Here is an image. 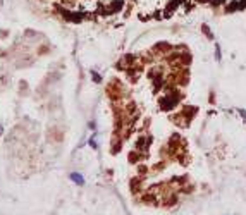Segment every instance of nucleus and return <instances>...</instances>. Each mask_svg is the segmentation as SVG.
Returning a JSON list of instances; mask_svg holds the SVG:
<instances>
[{"mask_svg":"<svg viewBox=\"0 0 246 215\" xmlns=\"http://www.w3.org/2000/svg\"><path fill=\"white\" fill-rule=\"evenodd\" d=\"M71 181H74V183H76V184H79V186L84 184L83 176H81V174H78V172H71Z\"/></svg>","mask_w":246,"mask_h":215,"instance_id":"nucleus-3","label":"nucleus"},{"mask_svg":"<svg viewBox=\"0 0 246 215\" xmlns=\"http://www.w3.org/2000/svg\"><path fill=\"white\" fill-rule=\"evenodd\" d=\"M91 76H93V81H95V83H102V78H100V74H97L95 71H91Z\"/></svg>","mask_w":246,"mask_h":215,"instance_id":"nucleus-6","label":"nucleus"},{"mask_svg":"<svg viewBox=\"0 0 246 215\" xmlns=\"http://www.w3.org/2000/svg\"><path fill=\"white\" fill-rule=\"evenodd\" d=\"M89 146H91V148H97V143H95V139H89Z\"/></svg>","mask_w":246,"mask_h":215,"instance_id":"nucleus-11","label":"nucleus"},{"mask_svg":"<svg viewBox=\"0 0 246 215\" xmlns=\"http://www.w3.org/2000/svg\"><path fill=\"white\" fill-rule=\"evenodd\" d=\"M174 105H176V98H172V97L162 98V108L164 110H169V108H172Z\"/></svg>","mask_w":246,"mask_h":215,"instance_id":"nucleus-1","label":"nucleus"},{"mask_svg":"<svg viewBox=\"0 0 246 215\" xmlns=\"http://www.w3.org/2000/svg\"><path fill=\"white\" fill-rule=\"evenodd\" d=\"M48 134H53V138H55V141H60V139L64 138V134L60 133L59 129H52V131H50Z\"/></svg>","mask_w":246,"mask_h":215,"instance_id":"nucleus-5","label":"nucleus"},{"mask_svg":"<svg viewBox=\"0 0 246 215\" xmlns=\"http://www.w3.org/2000/svg\"><path fill=\"white\" fill-rule=\"evenodd\" d=\"M2 133H4V127L0 126V136H2Z\"/></svg>","mask_w":246,"mask_h":215,"instance_id":"nucleus-12","label":"nucleus"},{"mask_svg":"<svg viewBox=\"0 0 246 215\" xmlns=\"http://www.w3.org/2000/svg\"><path fill=\"white\" fill-rule=\"evenodd\" d=\"M136 148L141 150V152H143V150H148V139L146 138H139L138 143H136Z\"/></svg>","mask_w":246,"mask_h":215,"instance_id":"nucleus-4","label":"nucleus"},{"mask_svg":"<svg viewBox=\"0 0 246 215\" xmlns=\"http://www.w3.org/2000/svg\"><path fill=\"white\" fill-rule=\"evenodd\" d=\"M215 55H217V60L222 59V55H220V45L219 43H215Z\"/></svg>","mask_w":246,"mask_h":215,"instance_id":"nucleus-8","label":"nucleus"},{"mask_svg":"<svg viewBox=\"0 0 246 215\" xmlns=\"http://www.w3.org/2000/svg\"><path fill=\"white\" fill-rule=\"evenodd\" d=\"M129 160H131V162H138L139 160V153H129Z\"/></svg>","mask_w":246,"mask_h":215,"instance_id":"nucleus-7","label":"nucleus"},{"mask_svg":"<svg viewBox=\"0 0 246 215\" xmlns=\"http://www.w3.org/2000/svg\"><path fill=\"white\" fill-rule=\"evenodd\" d=\"M237 112H239V115H241V117H243V119H245V120H246V110H243V108H239Z\"/></svg>","mask_w":246,"mask_h":215,"instance_id":"nucleus-9","label":"nucleus"},{"mask_svg":"<svg viewBox=\"0 0 246 215\" xmlns=\"http://www.w3.org/2000/svg\"><path fill=\"white\" fill-rule=\"evenodd\" d=\"M203 31L207 33V36H208V38H212V33H210V30H208V26H203Z\"/></svg>","mask_w":246,"mask_h":215,"instance_id":"nucleus-10","label":"nucleus"},{"mask_svg":"<svg viewBox=\"0 0 246 215\" xmlns=\"http://www.w3.org/2000/svg\"><path fill=\"white\" fill-rule=\"evenodd\" d=\"M9 81H10V76H9V74L0 71V91H2V89H5V86L9 84Z\"/></svg>","mask_w":246,"mask_h":215,"instance_id":"nucleus-2","label":"nucleus"}]
</instances>
